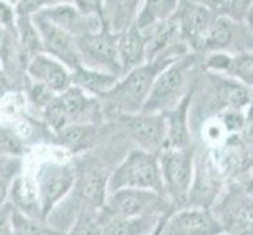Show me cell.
<instances>
[{"label": "cell", "mask_w": 253, "mask_h": 235, "mask_svg": "<svg viewBox=\"0 0 253 235\" xmlns=\"http://www.w3.org/2000/svg\"><path fill=\"white\" fill-rule=\"evenodd\" d=\"M117 38L118 34L110 33L107 29L76 38V47L81 65L90 69H96V71L121 77L123 69H121L118 57Z\"/></svg>", "instance_id": "52a82bcc"}, {"label": "cell", "mask_w": 253, "mask_h": 235, "mask_svg": "<svg viewBox=\"0 0 253 235\" xmlns=\"http://www.w3.org/2000/svg\"><path fill=\"white\" fill-rule=\"evenodd\" d=\"M176 58L179 57L173 54H164L123 74L118 78L115 86L99 99L102 110H112L117 116L142 111L154 80Z\"/></svg>", "instance_id": "6da1fadb"}, {"label": "cell", "mask_w": 253, "mask_h": 235, "mask_svg": "<svg viewBox=\"0 0 253 235\" xmlns=\"http://www.w3.org/2000/svg\"><path fill=\"white\" fill-rule=\"evenodd\" d=\"M57 94L50 93L47 88H44V86H41L38 83H32V88L29 91V99L32 101V103L35 107H38L40 111H42V108H44L47 103L55 98Z\"/></svg>", "instance_id": "8d00e7d4"}, {"label": "cell", "mask_w": 253, "mask_h": 235, "mask_svg": "<svg viewBox=\"0 0 253 235\" xmlns=\"http://www.w3.org/2000/svg\"><path fill=\"white\" fill-rule=\"evenodd\" d=\"M16 22H17V14L14 6L0 0V25L6 32H10L16 36Z\"/></svg>", "instance_id": "74e56055"}, {"label": "cell", "mask_w": 253, "mask_h": 235, "mask_svg": "<svg viewBox=\"0 0 253 235\" xmlns=\"http://www.w3.org/2000/svg\"><path fill=\"white\" fill-rule=\"evenodd\" d=\"M222 235H230V234H228V232H223Z\"/></svg>", "instance_id": "c3c4849f"}, {"label": "cell", "mask_w": 253, "mask_h": 235, "mask_svg": "<svg viewBox=\"0 0 253 235\" xmlns=\"http://www.w3.org/2000/svg\"><path fill=\"white\" fill-rule=\"evenodd\" d=\"M209 78L208 108L211 110V118L225 110H249L253 102V90L226 75L209 74Z\"/></svg>", "instance_id": "7c38bea8"}, {"label": "cell", "mask_w": 253, "mask_h": 235, "mask_svg": "<svg viewBox=\"0 0 253 235\" xmlns=\"http://www.w3.org/2000/svg\"><path fill=\"white\" fill-rule=\"evenodd\" d=\"M195 88H192L173 110L164 113L165 124H167V136H165L164 149H184L192 146L190 138V107L194 102Z\"/></svg>", "instance_id": "e0dca14e"}, {"label": "cell", "mask_w": 253, "mask_h": 235, "mask_svg": "<svg viewBox=\"0 0 253 235\" xmlns=\"http://www.w3.org/2000/svg\"><path fill=\"white\" fill-rule=\"evenodd\" d=\"M32 21L38 30L41 39V49L44 54L54 57L58 62H62L71 71H74L77 66H81L79 54H77V47H76V39L73 36H69L68 33L55 27L54 24H50L40 13L33 14Z\"/></svg>", "instance_id": "4fadbf2b"}, {"label": "cell", "mask_w": 253, "mask_h": 235, "mask_svg": "<svg viewBox=\"0 0 253 235\" xmlns=\"http://www.w3.org/2000/svg\"><path fill=\"white\" fill-rule=\"evenodd\" d=\"M223 232V224L214 210L186 205L169 215L162 235H222Z\"/></svg>", "instance_id": "8fae6325"}, {"label": "cell", "mask_w": 253, "mask_h": 235, "mask_svg": "<svg viewBox=\"0 0 253 235\" xmlns=\"http://www.w3.org/2000/svg\"><path fill=\"white\" fill-rule=\"evenodd\" d=\"M3 2H6V3H10V5L16 6L17 3H19V2H21V0H3Z\"/></svg>", "instance_id": "bcb514c9"}, {"label": "cell", "mask_w": 253, "mask_h": 235, "mask_svg": "<svg viewBox=\"0 0 253 235\" xmlns=\"http://www.w3.org/2000/svg\"><path fill=\"white\" fill-rule=\"evenodd\" d=\"M25 110V98L19 93L0 96V118L17 119Z\"/></svg>", "instance_id": "4dcf8cb0"}, {"label": "cell", "mask_w": 253, "mask_h": 235, "mask_svg": "<svg viewBox=\"0 0 253 235\" xmlns=\"http://www.w3.org/2000/svg\"><path fill=\"white\" fill-rule=\"evenodd\" d=\"M3 77H5V74H3V65H2V62H0V80H3Z\"/></svg>", "instance_id": "7dc6e473"}, {"label": "cell", "mask_w": 253, "mask_h": 235, "mask_svg": "<svg viewBox=\"0 0 253 235\" xmlns=\"http://www.w3.org/2000/svg\"><path fill=\"white\" fill-rule=\"evenodd\" d=\"M174 16H176L179 36L187 49L194 54L203 52L206 36L211 30L217 13L194 0H181Z\"/></svg>", "instance_id": "9c48e42d"}, {"label": "cell", "mask_w": 253, "mask_h": 235, "mask_svg": "<svg viewBox=\"0 0 253 235\" xmlns=\"http://www.w3.org/2000/svg\"><path fill=\"white\" fill-rule=\"evenodd\" d=\"M198 62V54L189 52L170 63L154 80L142 111L167 113L176 107L187 93L197 86Z\"/></svg>", "instance_id": "7a4b0ae2"}, {"label": "cell", "mask_w": 253, "mask_h": 235, "mask_svg": "<svg viewBox=\"0 0 253 235\" xmlns=\"http://www.w3.org/2000/svg\"><path fill=\"white\" fill-rule=\"evenodd\" d=\"M118 118L125 124L126 132L132 138V141L137 144V149L158 155L165 147L167 124L164 113L138 111L120 115Z\"/></svg>", "instance_id": "30bf717a"}, {"label": "cell", "mask_w": 253, "mask_h": 235, "mask_svg": "<svg viewBox=\"0 0 253 235\" xmlns=\"http://www.w3.org/2000/svg\"><path fill=\"white\" fill-rule=\"evenodd\" d=\"M225 127L226 134L230 136L239 135V132H244L247 124V111L244 110H225L215 116Z\"/></svg>", "instance_id": "1f68e13d"}, {"label": "cell", "mask_w": 253, "mask_h": 235, "mask_svg": "<svg viewBox=\"0 0 253 235\" xmlns=\"http://www.w3.org/2000/svg\"><path fill=\"white\" fill-rule=\"evenodd\" d=\"M13 235H65L62 231H57L46 224L42 220H35L30 216L13 210Z\"/></svg>", "instance_id": "83f0119b"}, {"label": "cell", "mask_w": 253, "mask_h": 235, "mask_svg": "<svg viewBox=\"0 0 253 235\" xmlns=\"http://www.w3.org/2000/svg\"><path fill=\"white\" fill-rule=\"evenodd\" d=\"M40 14L42 17H46V19L50 24H54L55 27L68 33L69 36H73L74 39L84 36V34L94 33V32L106 29L104 27V22L99 17L82 14L74 6V3H63V5L52 6L44 11H41Z\"/></svg>", "instance_id": "2e32d148"}, {"label": "cell", "mask_w": 253, "mask_h": 235, "mask_svg": "<svg viewBox=\"0 0 253 235\" xmlns=\"http://www.w3.org/2000/svg\"><path fill=\"white\" fill-rule=\"evenodd\" d=\"M146 42H148L146 32L138 30L134 25L118 34L117 47H118V57H120L123 74L148 62Z\"/></svg>", "instance_id": "d6986e66"}, {"label": "cell", "mask_w": 253, "mask_h": 235, "mask_svg": "<svg viewBox=\"0 0 253 235\" xmlns=\"http://www.w3.org/2000/svg\"><path fill=\"white\" fill-rule=\"evenodd\" d=\"M173 210L176 208L164 195L150 190L125 188L109 193L99 215L110 218H142V216H161Z\"/></svg>", "instance_id": "5b68a950"}, {"label": "cell", "mask_w": 253, "mask_h": 235, "mask_svg": "<svg viewBox=\"0 0 253 235\" xmlns=\"http://www.w3.org/2000/svg\"><path fill=\"white\" fill-rule=\"evenodd\" d=\"M73 2L74 0H21V2L14 6V10L17 16L32 17L33 14L44 11L47 8L63 5V3H73Z\"/></svg>", "instance_id": "836d02e7"}, {"label": "cell", "mask_w": 253, "mask_h": 235, "mask_svg": "<svg viewBox=\"0 0 253 235\" xmlns=\"http://www.w3.org/2000/svg\"><path fill=\"white\" fill-rule=\"evenodd\" d=\"M200 160L202 162L195 160L194 180H192L186 205L211 208L220 193V172L217 169L212 157L205 155Z\"/></svg>", "instance_id": "9a60e30c"}, {"label": "cell", "mask_w": 253, "mask_h": 235, "mask_svg": "<svg viewBox=\"0 0 253 235\" xmlns=\"http://www.w3.org/2000/svg\"><path fill=\"white\" fill-rule=\"evenodd\" d=\"M16 46L19 47V52L22 58H25L24 62L27 65L29 60L42 52L41 49V39L38 30L35 27V24L32 21V17L27 16H17L16 22Z\"/></svg>", "instance_id": "484cf974"}, {"label": "cell", "mask_w": 253, "mask_h": 235, "mask_svg": "<svg viewBox=\"0 0 253 235\" xmlns=\"http://www.w3.org/2000/svg\"><path fill=\"white\" fill-rule=\"evenodd\" d=\"M14 44L16 36L0 25V62H2L3 66L8 63V60H10L11 54L14 52Z\"/></svg>", "instance_id": "ab89813d"}, {"label": "cell", "mask_w": 253, "mask_h": 235, "mask_svg": "<svg viewBox=\"0 0 253 235\" xmlns=\"http://www.w3.org/2000/svg\"><path fill=\"white\" fill-rule=\"evenodd\" d=\"M202 135L205 138V141L211 147L225 144L226 141H228V136H230L228 134H226V130L222 126V123L215 116L205 121V124L202 127Z\"/></svg>", "instance_id": "d6a6232c"}, {"label": "cell", "mask_w": 253, "mask_h": 235, "mask_svg": "<svg viewBox=\"0 0 253 235\" xmlns=\"http://www.w3.org/2000/svg\"><path fill=\"white\" fill-rule=\"evenodd\" d=\"M181 0H143L134 27L146 32L176 14Z\"/></svg>", "instance_id": "cb8c5ba5"}, {"label": "cell", "mask_w": 253, "mask_h": 235, "mask_svg": "<svg viewBox=\"0 0 253 235\" xmlns=\"http://www.w3.org/2000/svg\"><path fill=\"white\" fill-rule=\"evenodd\" d=\"M143 0H104V27L120 34L132 27Z\"/></svg>", "instance_id": "ffe728a7"}, {"label": "cell", "mask_w": 253, "mask_h": 235, "mask_svg": "<svg viewBox=\"0 0 253 235\" xmlns=\"http://www.w3.org/2000/svg\"><path fill=\"white\" fill-rule=\"evenodd\" d=\"M162 174L164 195L174 205V208L186 207L187 196L194 180L195 171V149H162L158 154Z\"/></svg>", "instance_id": "277c9868"}, {"label": "cell", "mask_w": 253, "mask_h": 235, "mask_svg": "<svg viewBox=\"0 0 253 235\" xmlns=\"http://www.w3.org/2000/svg\"><path fill=\"white\" fill-rule=\"evenodd\" d=\"M8 199H10L8 202L17 212L35 220H42L37 180H35V176H32V174H19V176L13 177L10 188H8Z\"/></svg>", "instance_id": "ac0fdd59"}, {"label": "cell", "mask_w": 253, "mask_h": 235, "mask_svg": "<svg viewBox=\"0 0 253 235\" xmlns=\"http://www.w3.org/2000/svg\"><path fill=\"white\" fill-rule=\"evenodd\" d=\"M125 188L150 190L164 195L158 155L142 149L130 151L109 177V193Z\"/></svg>", "instance_id": "3957f363"}, {"label": "cell", "mask_w": 253, "mask_h": 235, "mask_svg": "<svg viewBox=\"0 0 253 235\" xmlns=\"http://www.w3.org/2000/svg\"><path fill=\"white\" fill-rule=\"evenodd\" d=\"M118 75L96 71L82 65L71 71V85L96 99H101L104 94L109 93L118 82Z\"/></svg>", "instance_id": "44dd1931"}, {"label": "cell", "mask_w": 253, "mask_h": 235, "mask_svg": "<svg viewBox=\"0 0 253 235\" xmlns=\"http://www.w3.org/2000/svg\"><path fill=\"white\" fill-rule=\"evenodd\" d=\"M65 235H102V223L99 212L85 207L81 210L76 223Z\"/></svg>", "instance_id": "f1b7e54d"}, {"label": "cell", "mask_w": 253, "mask_h": 235, "mask_svg": "<svg viewBox=\"0 0 253 235\" xmlns=\"http://www.w3.org/2000/svg\"><path fill=\"white\" fill-rule=\"evenodd\" d=\"M32 83H38L54 94L65 93L71 86V69L44 52L33 55L25 65Z\"/></svg>", "instance_id": "5bb4252c"}, {"label": "cell", "mask_w": 253, "mask_h": 235, "mask_svg": "<svg viewBox=\"0 0 253 235\" xmlns=\"http://www.w3.org/2000/svg\"><path fill=\"white\" fill-rule=\"evenodd\" d=\"M55 136L62 149L81 155L94 146L98 140V129H96V124H71Z\"/></svg>", "instance_id": "7402d4cb"}, {"label": "cell", "mask_w": 253, "mask_h": 235, "mask_svg": "<svg viewBox=\"0 0 253 235\" xmlns=\"http://www.w3.org/2000/svg\"><path fill=\"white\" fill-rule=\"evenodd\" d=\"M73 3L82 14L99 17L104 22V0H74Z\"/></svg>", "instance_id": "f35d334b"}, {"label": "cell", "mask_w": 253, "mask_h": 235, "mask_svg": "<svg viewBox=\"0 0 253 235\" xmlns=\"http://www.w3.org/2000/svg\"><path fill=\"white\" fill-rule=\"evenodd\" d=\"M252 5H253V0H223L220 14L231 17L233 21L244 22Z\"/></svg>", "instance_id": "d590c367"}, {"label": "cell", "mask_w": 253, "mask_h": 235, "mask_svg": "<svg viewBox=\"0 0 253 235\" xmlns=\"http://www.w3.org/2000/svg\"><path fill=\"white\" fill-rule=\"evenodd\" d=\"M0 151L11 157L22 155L24 152L22 136L16 129L0 126Z\"/></svg>", "instance_id": "f546056e"}, {"label": "cell", "mask_w": 253, "mask_h": 235, "mask_svg": "<svg viewBox=\"0 0 253 235\" xmlns=\"http://www.w3.org/2000/svg\"><path fill=\"white\" fill-rule=\"evenodd\" d=\"M171 213V212H170ZM170 213H165V215H162L161 218H159V221H158V224L154 226V229L150 232V235H162V232H164V226H165V221H167V218H169V215Z\"/></svg>", "instance_id": "ee69618b"}, {"label": "cell", "mask_w": 253, "mask_h": 235, "mask_svg": "<svg viewBox=\"0 0 253 235\" xmlns=\"http://www.w3.org/2000/svg\"><path fill=\"white\" fill-rule=\"evenodd\" d=\"M74 193L85 207L99 212L109 196V177L106 167L96 159L82 160L74 167Z\"/></svg>", "instance_id": "ba28073f"}, {"label": "cell", "mask_w": 253, "mask_h": 235, "mask_svg": "<svg viewBox=\"0 0 253 235\" xmlns=\"http://www.w3.org/2000/svg\"><path fill=\"white\" fill-rule=\"evenodd\" d=\"M13 210L14 207L8 201L0 207V235H13Z\"/></svg>", "instance_id": "60d3db41"}, {"label": "cell", "mask_w": 253, "mask_h": 235, "mask_svg": "<svg viewBox=\"0 0 253 235\" xmlns=\"http://www.w3.org/2000/svg\"><path fill=\"white\" fill-rule=\"evenodd\" d=\"M225 75L253 90V50H242L233 54L230 67Z\"/></svg>", "instance_id": "4316f807"}, {"label": "cell", "mask_w": 253, "mask_h": 235, "mask_svg": "<svg viewBox=\"0 0 253 235\" xmlns=\"http://www.w3.org/2000/svg\"><path fill=\"white\" fill-rule=\"evenodd\" d=\"M41 207V218L47 220L54 208L71 193L76 182L74 167L69 163L46 162L35 174Z\"/></svg>", "instance_id": "8992f818"}, {"label": "cell", "mask_w": 253, "mask_h": 235, "mask_svg": "<svg viewBox=\"0 0 253 235\" xmlns=\"http://www.w3.org/2000/svg\"><path fill=\"white\" fill-rule=\"evenodd\" d=\"M161 216L110 218V216L99 215V218L102 223V235H150V232L154 229V226L158 224Z\"/></svg>", "instance_id": "d4e9b609"}, {"label": "cell", "mask_w": 253, "mask_h": 235, "mask_svg": "<svg viewBox=\"0 0 253 235\" xmlns=\"http://www.w3.org/2000/svg\"><path fill=\"white\" fill-rule=\"evenodd\" d=\"M241 25L242 22L233 21L228 16L217 14L211 25V30H209L206 36L203 52H217V50L228 52V49L239 38L238 30Z\"/></svg>", "instance_id": "603a6c76"}, {"label": "cell", "mask_w": 253, "mask_h": 235, "mask_svg": "<svg viewBox=\"0 0 253 235\" xmlns=\"http://www.w3.org/2000/svg\"><path fill=\"white\" fill-rule=\"evenodd\" d=\"M194 2H197V3H200V5L208 6L209 10H212V11L217 13V14H220V13H222L223 0H194Z\"/></svg>", "instance_id": "7bdbcfd3"}, {"label": "cell", "mask_w": 253, "mask_h": 235, "mask_svg": "<svg viewBox=\"0 0 253 235\" xmlns=\"http://www.w3.org/2000/svg\"><path fill=\"white\" fill-rule=\"evenodd\" d=\"M231 52H208V55L205 58V69L209 74H219L225 75L228 71L230 63H231Z\"/></svg>", "instance_id": "e575fe53"}, {"label": "cell", "mask_w": 253, "mask_h": 235, "mask_svg": "<svg viewBox=\"0 0 253 235\" xmlns=\"http://www.w3.org/2000/svg\"><path fill=\"white\" fill-rule=\"evenodd\" d=\"M244 24H246V27L249 29V32L252 33V36H253V5H252V8L249 10L246 19H244Z\"/></svg>", "instance_id": "f6af8a7d"}, {"label": "cell", "mask_w": 253, "mask_h": 235, "mask_svg": "<svg viewBox=\"0 0 253 235\" xmlns=\"http://www.w3.org/2000/svg\"><path fill=\"white\" fill-rule=\"evenodd\" d=\"M10 184H11L10 176L0 177V207H2L8 199V188H10Z\"/></svg>", "instance_id": "b9f144b4"}]
</instances>
